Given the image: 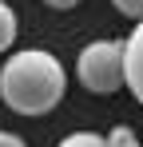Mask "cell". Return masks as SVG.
I'll use <instances>...</instances> for the list:
<instances>
[{"instance_id":"obj_1","label":"cell","mask_w":143,"mask_h":147,"mask_svg":"<svg viewBox=\"0 0 143 147\" xmlns=\"http://www.w3.org/2000/svg\"><path fill=\"white\" fill-rule=\"evenodd\" d=\"M68 92L64 64L40 48L12 52L0 68V99L16 115H48Z\"/></svg>"},{"instance_id":"obj_2","label":"cell","mask_w":143,"mask_h":147,"mask_svg":"<svg viewBox=\"0 0 143 147\" xmlns=\"http://www.w3.org/2000/svg\"><path fill=\"white\" fill-rule=\"evenodd\" d=\"M80 84L95 96H111L123 88V40H92L76 60Z\"/></svg>"},{"instance_id":"obj_3","label":"cell","mask_w":143,"mask_h":147,"mask_svg":"<svg viewBox=\"0 0 143 147\" xmlns=\"http://www.w3.org/2000/svg\"><path fill=\"white\" fill-rule=\"evenodd\" d=\"M123 88L143 103V20H135L131 36L123 40Z\"/></svg>"},{"instance_id":"obj_4","label":"cell","mask_w":143,"mask_h":147,"mask_svg":"<svg viewBox=\"0 0 143 147\" xmlns=\"http://www.w3.org/2000/svg\"><path fill=\"white\" fill-rule=\"evenodd\" d=\"M16 44V12L0 0V52H8Z\"/></svg>"},{"instance_id":"obj_5","label":"cell","mask_w":143,"mask_h":147,"mask_svg":"<svg viewBox=\"0 0 143 147\" xmlns=\"http://www.w3.org/2000/svg\"><path fill=\"white\" fill-rule=\"evenodd\" d=\"M60 147H107V139L95 131H72L68 139H60Z\"/></svg>"},{"instance_id":"obj_6","label":"cell","mask_w":143,"mask_h":147,"mask_svg":"<svg viewBox=\"0 0 143 147\" xmlns=\"http://www.w3.org/2000/svg\"><path fill=\"white\" fill-rule=\"evenodd\" d=\"M107 139V147H143L139 139H135V131L127 127V123H119V127H111V135H103Z\"/></svg>"},{"instance_id":"obj_7","label":"cell","mask_w":143,"mask_h":147,"mask_svg":"<svg viewBox=\"0 0 143 147\" xmlns=\"http://www.w3.org/2000/svg\"><path fill=\"white\" fill-rule=\"evenodd\" d=\"M123 16H131V20H143V0H111Z\"/></svg>"},{"instance_id":"obj_8","label":"cell","mask_w":143,"mask_h":147,"mask_svg":"<svg viewBox=\"0 0 143 147\" xmlns=\"http://www.w3.org/2000/svg\"><path fill=\"white\" fill-rule=\"evenodd\" d=\"M0 147H28L20 135H12V131H0Z\"/></svg>"},{"instance_id":"obj_9","label":"cell","mask_w":143,"mask_h":147,"mask_svg":"<svg viewBox=\"0 0 143 147\" xmlns=\"http://www.w3.org/2000/svg\"><path fill=\"white\" fill-rule=\"evenodd\" d=\"M48 8H76V4H80V0H44Z\"/></svg>"}]
</instances>
